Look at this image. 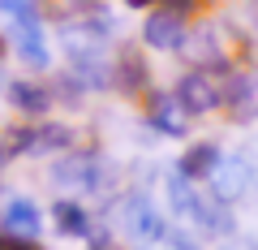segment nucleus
Listing matches in <instances>:
<instances>
[{"label": "nucleus", "instance_id": "5", "mask_svg": "<svg viewBox=\"0 0 258 250\" xmlns=\"http://www.w3.org/2000/svg\"><path fill=\"white\" fill-rule=\"evenodd\" d=\"M245 181H249V168L241 160H220V168L211 173V185H215L220 198H237L245 190Z\"/></svg>", "mask_w": 258, "mask_h": 250}, {"label": "nucleus", "instance_id": "11", "mask_svg": "<svg viewBox=\"0 0 258 250\" xmlns=\"http://www.w3.org/2000/svg\"><path fill=\"white\" fill-rule=\"evenodd\" d=\"M13 99H18L22 104V108H26V112H43V104H47V95H39L35 91V86H13Z\"/></svg>", "mask_w": 258, "mask_h": 250}, {"label": "nucleus", "instance_id": "9", "mask_svg": "<svg viewBox=\"0 0 258 250\" xmlns=\"http://www.w3.org/2000/svg\"><path fill=\"white\" fill-rule=\"evenodd\" d=\"M0 18L9 26H26V22H39L35 0H0Z\"/></svg>", "mask_w": 258, "mask_h": 250}, {"label": "nucleus", "instance_id": "2", "mask_svg": "<svg viewBox=\"0 0 258 250\" xmlns=\"http://www.w3.org/2000/svg\"><path fill=\"white\" fill-rule=\"evenodd\" d=\"M176 99H181L185 112H211L215 99H220V91L211 86V78H203V74H185L181 86H176Z\"/></svg>", "mask_w": 258, "mask_h": 250}, {"label": "nucleus", "instance_id": "12", "mask_svg": "<svg viewBox=\"0 0 258 250\" xmlns=\"http://www.w3.org/2000/svg\"><path fill=\"white\" fill-rule=\"evenodd\" d=\"M95 250H108V246H95Z\"/></svg>", "mask_w": 258, "mask_h": 250}, {"label": "nucleus", "instance_id": "6", "mask_svg": "<svg viewBox=\"0 0 258 250\" xmlns=\"http://www.w3.org/2000/svg\"><path fill=\"white\" fill-rule=\"evenodd\" d=\"M129 229L138 233V237H164V220H159V212L147 198H134L129 203Z\"/></svg>", "mask_w": 258, "mask_h": 250}, {"label": "nucleus", "instance_id": "3", "mask_svg": "<svg viewBox=\"0 0 258 250\" xmlns=\"http://www.w3.org/2000/svg\"><path fill=\"white\" fill-rule=\"evenodd\" d=\"M142 35H147V43H151V47H159V52L185 47V26H181V18H172V13H151Z\"/></svg>", "mask_w": 258, "mask_h": 250}, {"label": "nucleus", "instance_id": "8", "mask_svg": "<svg viewBox=\"0 0 258 250\" xmlns=\"http://www.w3.org/2000/svg\"><path fill=\"white\" fill-rule=\"evenodd\" d=\"M52 216H56V229L69 233V237H82V233H91V220H86L82 203H56Z\"/></svg>", "mask_w": 258, "mask_h": 250}, {"label": "nucleus", "instance_id": "7", "mask_svg": "<svg viewBox=\"0 0 258 250\" xmlns=\"http://www.w3.org/2000/svg\"><path fill=\"white\" fill-rule=\"evenodd\" d=\"M220 160H224V156H220V147L203 142V147H194L189 156L181 160V173H185V177H211L215 168H220Z\"/></svg>", "mask_w": 258, "mask_h": 250}, {"label": "nucleus", "instance_id": "1", "mask_svg": "<svg viewBox=\"0 0 258 250\" xmlns=\"http://www.w3.org/2000/svg\"><path fill=\"white\" fill-rule=\"evenodd\" d=\"M9 43H13V52H18L30 69H47V65H52V47H47V35H43L39 22L9 26Z\"/></svg>", "mask_w": 258, "mask_h": 250}, {"label": "nucleus", "instance_id": "4", "mask_svg": "<svg viewBox=\"0 0 258 250\" xmlns=\"http://www.w3.org/2000/svg\"><path fill=\"white\" fill-rule=\"evenodd\" d=\"M5 229L18 233V237H39L43 216H39V207L30 198H9V207H5Z\"/></svg>", "mask_w": 258, "mask_h": 250}, {"label": "nucleus", "instance_id": "10", "mask_svg": "<svg viewBox=\"0 0 258 250\" xmlns=\"http://www.w3.org/2000/svg\"><path fill=\"white\" fill-rule=\"evenodd\" d=\"M151 121H155L164 134H185V112H176V104H168V99H159V104H155Z\"/></svg>", "mask_w": 258, "mask_h": 250}]
</instances>
